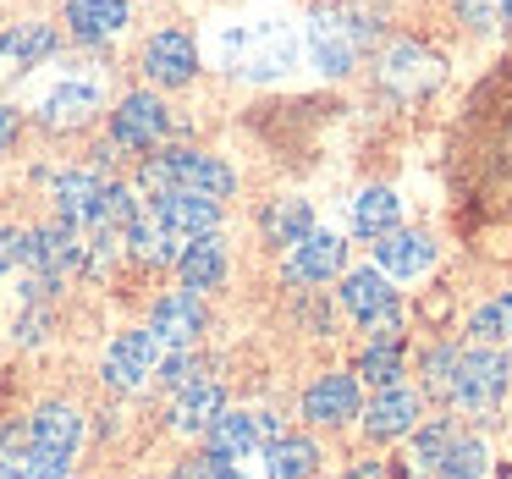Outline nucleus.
I'll return each instance as SVG.
<instances>
[{"label": "nucleus", "mask_w": 512, "mask_h": 479, "mask_svg": "<svg viewBox=\"0 0 512 479\" xmlns=\"http://www.w3.org/2000/svg\"><path fill=\"white\" fill-rule=\"evenodd\" d=\"M446 171L468 210L512 215V61H501L468 94L446 144Z\"/></svg>", "instance_id": "nucleus-1"}, {"label": "nucleus", "mask_w": 512, "mask_h": 479, "mask_svg": "<svg viewBox=\"0 0 512 479\" xmlns=\"http://www.w3.org/2000/svg\"><path fill=\"white\" fill-rule=\"evenodd\" d=\"M375 34H380V23L364 6H320V12L309 17V56L325 78H342V72L369 50Z\"/></svg>", "instance_id": "nucleus-2"}, {"label": "nucleus", "mask_w": 512, "mask_h": 479, "mask_svg": "<svg viewBox=\"0 0 512 479\" xmlns=\"http://www.w3.org/2000/svg\"><path fill=\"white\" fill-rule=\"evenodd\" d=\"M138 182H144L149 193H204V199H226V193L237 188L232 166L215 155H199V149H160V155L144 160V171H138Z\"/></svg>", "instance_id": "nucleus-3"}, {"label": "nucleus", "mask_w": 512, "mask_h": 479, "mask_svg": "<svg viewBox=\"0 0 512 479\" xmlns=\"http://www.w3.org/2000/svg\"><path fill=\"white\" fill-rule=\"evenodd\" d=\"M221 61L243 78H281L298 61V34L281 23H248L221 39Z\"/></svg>", "instance_id": "nucleus-4"}, {"label": "nucleus", "mask_w": 512, "mask_h": 479, "mask_svg": "<svg viewBox=\"0 0 512 479\" xmlns=\"http://www.w3.org/2000/svg\"><path fill=\"white\" fill-rule=\"evenodd\" d=\"M507 375H512V364L496 353V347H468V353H457V375H452V391H446V397H452L457 408H468V413H485V408L501 402Z\"/></svg>", "instance_id": "nucleus-5"}, {"label": "nucleus", "mask_w": 512, "mask_h": 479, "mask_svg": "<svg viewBox=\"0 0 512 479\" xmlns=\"http://www.w3.org/2000/svg\"><path fill=\"white\" fill-rule=\"evenodd\" d=\"M375 78H380V89L397 94V100H419V94H430L435 83H441V61L424 45H413V39H397V45L380 56Z\"/></svg>", "instance_id": "nucleus-6"}, {"label": "nucleus", "mask_w": 512, "mask_h": 479, "mask_svg": "<svg viewBox=\"0 0 512 479\" xmlns=\"http://www.w3.org/2000/svg\"><path fill=\"white\" fill-rule=\"evenodd\" d=\"M171 133V111L155 94H127L111 116V144L116 149H155Z\"/></svg>", "instance_id": "nucleus-7"}, {"label": "nucleus", "mask_w": 512, "mask_h": 479, "mask_svg": "<svg viewBox=\"0 0 512 479\" xmlns=\"http://www.w3.org/2000/svg\"><path fill=\"white\" fill-rule=\"evenodd\" d=\"M160 358H166V347L155 342V331H122L111 342V353H105V380L122 386V391H133L160 369Z\"/></svg>", "instance_id": "nucleus-8"}, {"label": "nucleus", "mask_w": 512, "mask_h": 479, "mask_svg": "<svg viewBox=\"0 0 512 479\" xmlns=\"http://www.w3.org/2000/svg\"><path fill=\"white\" fill-rule=\"evenodd\" d=\"M210 452L215 457H248V452H259V446H270L281 435V424H276V413H221V419L210 424Z\"/></svg>", "instance_id": "nucleus-9"}, {"label": "nucleus", "mask_w": 512, "mask_h": 479, "mask_svg": "<svg viewBox=\"0 0 512 479\" xmlns=\"http://www.w3.org/2000/svg\"><path fill=\"white\" fill-rule=\"evenodd\" d=\"M149 331H155L160 347H193L204 331V303L199 292H166L149 314Z\"/></svg>", "instance_id": "nucleus-10"}, {"label": "nucleus", "mask_w": 512, "mask_h": 479, "mask_svg": "<svg viewBox=\"0 0 512 479\" xmlns=\"http://www.w3.org/2000/svg\"><path fill=\"white\" fill-rule=\"evenodd\" d=\"M144 72H149V83H160V89H177V83H188L193 72H199V50H193L188 34L166 28V34H155L144 45Z\"/></svg>", "instance_id": "nucleus-11"}, {"label": "nucleus", "mask_w": 512, "mask_h": 479, "mask_svg": "<svg viewBox=\"0 0 512 479\" xmlns=\"http://www.w3.org/2000/svg\"><path fill=\"white\" fill-rule=\"evenodd\" d=\"M435 265V243L424 232H386L375 237V270H386V276H424V270Z\"/></svg>", "instance_id": "nucleus-12"}, {"label": "nucleus", "mask_w": 512, "mask_h": 479, "mask_svg": "<svg viewBox=\"0 0 512 479\" xmlns=\"http://www.w3.org/2000/svg\"><path fill=\"white\" fill-rule=\"evenodd\" d=\"M303 413L314 424H347L358 419V375H320L309 391H303Z\"/></svg>", "instance_id": "nucleus-13"}, {"label": "nucleus", "mask_w": 512, "mask_h": 479, "mask_svg": "<svg viewBox=\"0 0 512 479\" xmlns=\"http://www.w3.org/2000/svg\"><path fill=\"white\" fill-rule=\"evenodd\" d=\"M155 221H166L177 237H204L215 232V221H221V199H204V193H160L155 199Z\"/></svg>", "instance_id": "nucleus-14"}, {"label": "nucleus", "mask_w": 512, "mask_h": 479, "mask_svg": "<svg viewBox=\"0 0 512 479\" xmlns=\"http://www.w3.org/2000/svg\"><path fill=\"white\" fill-rule=\"evenodd\" d=\"M413 424H419V397H413L408 386L375 391V402L364 408V430L375 435V441H397V435L413 430Z\"/></svg>", "instance_id": "nucleus-15"}, {"label": "nucleus", "mask_w": 512, "mask_h": 479, "mask_svg": "<svg viewBox=\"0 0 512 479\" xmlns=\"http://www.w3.org/2000/svg\"><path fill=\"white\" fill-rule=\"evenodd\" d=\"M342 254H347V243L336 232L303 237V243L292 248V259H287V281H298V287H309V281H331L336 270H342Z\"/></svg>", "instance_id": "nucleus-16"}, {"label": "nucleus", "mask_w": 512, "mask_h": 479, "mask_svg": "<svg viewBox=\"0 0 512 479\" xmlns=\"http://www.w3.org/2000/svg\"><path fill=\"white\" fill-rule=\"evenodd\" d=\"M67 28L83 45H105V39H116L127 28V0H72Z\"/></svg>", "instance_id": "nucleus-17"}, {"label": "nucleus", "mask_w": 512, "mask_h": 479, "mask_svg": "<svg viewBox=\"0 0 512 479\" xmlns=\"http://www.w3.org/2000/svg\"><path fill=\"white\" fill-rule=\"evenodd\" d=\"M100 199H105V182L94 171H67L56 177V210L67 226H100Z\"/></svg>", "instance_id": "nucleus-18"}, {"label": "nucleus", "mask_w": 512, "mask_h": 479, "mask_svg": "<svg viewBox=\"0 0 512 479\" xmlns=\"http://www.w3.org/2000/svg\"><path fill=\"white\" fill-rule=\"evenodd\" d=\"M94 111H100V89H94V83H61V89L45 94L39 122L56 127V133H72V127H83Z\"/></svg>", "instance_id": "nucleus-19"}, {"label": "nucleus", "mask_w": 512, "mask_h": 479, "mask_svg": "<svg viewBox=\"0 0 512 479\" xmlns=\"http://www.w3.org/2000/svg\"><path fill=\"white\" fill-rule=\"evenodd\" d=\"M177 270H182V287H188V292H210V287H221V281H226V243H221L215 232L193 237V243L182 248Z\"/></svg>", "instance_id": "nucleus-20"}, {"label": "nucleus", "mask_w": 512, "mask_h": 479, "mask_svg": "<svg viewBox=\"0 0 512 479\" xmlns=\"http://www.w3.org/2000/svg\"><path fill=\"white\" fill-rule=\"evenodd\" d=\"M221 413H226V391L215 386V380H199V386L177 391V402H171V424L188 430V435H204Z\"/></svg>", "instance_id": "nucleus-21"}, {"label": "nucleus", "mask_w": 512, "mask_h": 479, "mask_svg": "<svg viewBox=\"0 0 512 479\" xmlns=\"http://www.w3.org/2000/svg\"><path fill=\"white\" fill-rule=\"evenodd\" d=\"M34 452H78V435H83V419L78 408H67V402H45V408L34 413Z\"/></svg>", "instance_id": "nucleus-22"}, {"label": "nucleus", "mask_w": 512, "mask_h": 479, "mask_svg": "<svg viewBox=\"0 0 512 479\" xmlns=\"http://www.w3.org/2000/svg\"><path fill=\"white\" fill-rule=\"evenodd\" d=\"M314 468H320V446H314L309 435H276V441L265 446V474L270 479H314Z\"/></svg>", "instance_id": "nucleus-23"}, {"label": "nucleus", "mask_w": 512, "mask_h": 479, "mask_svg": "<svg viewBox=\"0 0 512 479\" xmlns=\"http://www.w3.org/2000/svg\"><path fill=\"white\" fill-rule=\"evenodd\" d=\"M127 243H133L138 259H149V265H177L182 248H188V237H177L166 221H155V210L138 215L133 226H127Z\"/></svg>", "instance_id": "nucleus-24"}, {"label": "nucleus", "mask_w": 512, "mask_h": 479, "mask_svg": "<svg viewBox=\"0 0 512 479\" xmlns=\"http://www.w3.org/2000/svg\"><path fill=\"white\" fill-rule=\"evenodd\" d=\"M391 303H397V292L386 287V270H353V276L342 281V309L353 314L358 325L369 320V314H380V309H391Z\"/></svg>", "instance_id": "nucleus-25"}, {"label": "nucleus", "mask_w": 512, "mask_h": 479, "mask_svg": "<svg viewBox=\"0 0 512 479\" xmlns=\"http://www.w3.org/2000/svg\"><path fill=\"white\" fill-rule=\"evenodd\" d=\"M303 237H314V210L303 199H276L265 210V243L276 248H298Z\"/></svg>", "instance_id": "nucleus-26"}, {"label": "nucleus", "mask_w": 512, "mask_h": 479, "mask_svg": "<svg viewBox=\"0 0 512 479\" xmlns=\"http://www.w3.org/2000/svg\"><path fill=\"white\" fill-rule=\"evenodd\" d=\"M397 221H402V204H397V193L391 188H364L353 199V226L375 243V237H386V232H397Z\"/></svg>", "instance_id": "nucleus-27"}, {"label": "nucleus", "mask_w": 512, "mask_h": 479, "mask_svg": "<svg viewBox=\"0 0 512 479\" xmlns=\"http://www.w3.org/2000/svg\"><path fill=\"white\" fill-rule=\"evenodd\" d=\"M56 50V28L45 23H23L12 34H0V67H34Z\"/></svg>", "instance_id": "nucleus-28"}, {"label": "nucleus", "mask_w": 512, "mask_h": 479, "mask_svg": "<svg viewBox=\"0 0 512 479\" xmlns=\"http://www.w3.org/2000/svg\"><path fill=\"white\" fill-rule=\"evenodd\" d=\"M441 479H490V452L485 441H474V435H457L452 452L441 457V468H435Z\"/></svg>", "instance_id": "nucleus-29"}, {"label": "nucleus", "mask_w": 512, "mask_h": 479, "mask_svg": "<svg viewBox=\"0 0 512 479\" xmlns=\"http://www.w3.org/2000/svg\"><path fill=\"white\" fill-rule=\"evenodd\" d=\"M468 336H474V342H512V292H501V298L485 303V309H474Z\"/></svg>", "instance_id": "nucleus-30"}, {"label": "nucleus", "mask_w": 512, "mask_h": 479, "mask_svg": "<svg viewBox=\"0 0 512 479\" xmlns=\"http://www.w3.org/2000/svg\"><path fill=\"white\" fill-rule=\"evenodd\" d=\"M452 441H457L452 424H446V419H430L419 435H413V463H419V468H441V457L452 452Z\"/></svg>", "instance_id": "nucleus-31"}, {"label": "nucleus", "mask_w": 512, "mask_h": 479, "mask_svg": "<svg viewBox=\"0 0 512 479\" xmlns=\"http://www.w3.org/2000/svg\"><path fill=\"white\" fill-rule=\"evenodd\" d=\"M457 17H463L474 34H490V28L512 23V0H457Z\"/></svg>", "instance_id": "nucleus-32"}, {"label": "nucleus", "mask_w": 512, "mask_h": 479, "mask_svg": "<svg viewBox=\"0 0 512 479\" xmlns=\"http://www.w3.org/2000/svg\"><path fill=\"white\" fill-rule=\"evenodd\" d=\"M133 221H138V199H133V188H122V182H105L100 226H116V232H127Z\"/></svg>", "instance_id": "nucleus-33"}, {"label": "nucleus", "mask_w": 512, "mask_h": 479, "mask_svg": "<svg viewBox=\"0 0 512 479\" xmlns=\"http://www.w3.org/2000/svg\"><path fill=\"white\" fill-rule=\"evenodd\" d=\"M160 380H166L171 391H188V386H199V380H204V364L188 353V347H171V353L160 358Z\"/></svg>", "instance_id": "nucleus-34"}, {"label": "nucleus", "mask_w": 512, "mask_h": 479, "mask_svg": "<svg viewBox=\"0 0 512 479\" xmlns=\"http://www.w3.org/2000/svg\"><path fill=\"white\" fill-rule=\"evenodd\" d=\"M358 375H364L375 391L397 386V375H402V364H397V347H369V353L358 358Z\"/></svg>", "instance_id": "nucleus-35"}, {"label": "nucleus", "mask_w": 512, "mask_h": 479, "mask_svg": "<svg viewBox=\"0 0 512 479\" xmlns=\"http://www.w3.org/2000/svg\"><path fill=\"white\" fill-rule=\"evenodd\" d=\"M17 265H34V232L0 226V270H17Z\"/></svg>", "instance_id": "nucleus-36"}, {"label": "nucleus", "mask_w": 512, "mask_h": 479, "mask_svg": "<svg viewBox=\"0 0 512 479\" xmlns=\"http://www.w3.org/2000/svg\"><path fill=\"white\" fill-rule=\"evenodd\" d=\"M457 353H463V347H430V353H424V386H430V391H452Z\"/></svg>", "instance_id": "nucleus-37"}, {"label": "nucleus", "mask_w": 512, "mask_h": 479, "mask_svg": "<svg viewBox=\"0 0 512 479\" xmlns=\"http://www.w3.org/2000/svg\"><path fill=\"white\" fill-rule=\"evenodd\" d=\"M23 468H28V479H67L72 474V457L67 452H28Z\"/></svg>", "instance_id": "nucleus-38"}, {"label": "nucleus", "mask_w": 512, "mask_h": 479, "mask_svg": "<svg viewBox=\"0 0 512 479\" xmlns=\"http://www.w3.org/2000/svg\"><path fill=\"white\" fill-rule=\"evenodd\" d=\"M364 331L375 336V347H391V342H397V331H402V309L391 303V309L369 314V320H364Z\"/></svg>", "instance_id": "nucleus-39"}, {"label": "nucleus", "mask_w": 512, "mask_h": 479, "mask_svg": "<svg viewBox=\"0 0 512 479\" xmlns=\"http://www.w3.org/2000/svg\"><path fill=\"white\" fill-rule=\"evenodd\" d=\"M17 336H23V342H39V336H45V309L23 314V320H17Z\"/></svg>", "instance_id": "nucleus-40"}, {"label": "nucleus", "mask_w": 512, "mask_h": 479, "mask_svg": "<svg viewBox=\"0 0 512 479\" xmlns=\"http://www.w3.org/2000/svg\"><path fill=\"white\" fill-rule=\"evenodd\" d=\"M17 138V111H6V105H0V149L12 144Z\"/></svg>", "instance_id": "nucleus-41"}, {"label": "nucleus", "mask_w": 512, "mask_h": 479, "mask_svg": "<svg viewBox=\"0 0 512 479\" xmlns=\"http://www.w3.org/2000/svg\"><path fill=\"white\" fill-rule=\"evenodd\" d=\"M347 479H386V463H358Z\"/></svg>", "instance_id": "nucleus-42"}, {"label": "nucleus", "mask_w": 512, "mask_h": 479, "mask_svg": "<svg viewBox=\"0 0 512 479\" xmlns=\"http://www.w3.org/2000/svg\"><path fill=\"white\" fill-rule=\"evenodd\" d=\"M0 479H28V468L17 457H0Z\"/></svg>", "instance_id": "nucleus-43"}, {"label": "nucleus", "mask_w": 512, "mask_h": 479, "mask_svg": "<svg viewBox=\"0 0 512 479\" xmlns=\"http://www.w3.org/2000/svg\"><path fill=\"white\" fill-rule=\"evenodd\" d=\"M226 479H243V474H226Z\"/></svg>", "instance_id": "nucleus-44"}, {"label": "nucleus", "mask_w": 512, "mask_h": 479, "mask_svg": "<svg viewBox=\"0 0 512 479\" xmlns=\"http://www.w3.org/2000/svg\"><path fill=\"white\" fill-rule=\"evenodd\" d=\"M507 479H512V474H507Z\"/></svg>", "instance_id": "nucleus-45"}]
</instances>
